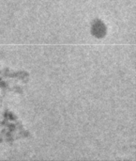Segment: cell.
<instances>
[{
    "instance_id": "cell-1",
    "label": "cell",
    "mask_w": 136,
    "mask_h": 161,
    "mask_svg": "<svg viewBox=\"0 0 136 161\" xmlns=\"http://www.w3.org/2000/svg\"><path fill=\"white\" fill-rule=\"evenodd\" d=\"M93 33L97 37H102L105 34V27L102 22H97L93 26Z\"/></svg>"
}]
</instances>
